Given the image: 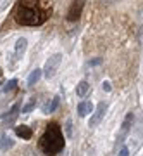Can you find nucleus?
I'll return each instance as SVG.
<instances>
[{
    "label": "nucleus",
    "instance_id": "f257e3e1",
    "mask_svg": "<svg viewBox=\"0 0 143 156\" xmlns=\"http://www.w3.org/2000/svg\"><path fill=\"white\" fill-rule=\"evenodd\" d=\"M50 16V9L40 5V0H19L16 21L22 26H40Z\"/></svg>",
    "mask_w": 143,
    "mask_h": 156
},
{
    "label": "nucleus",
    "instance_id": "f03ea898",
    "mask_svg": "<svg viewBox=\"0 0 143 156\" xmlns=\"http://www.w3.org/2000/svg\"><path fill=\"white\" fill-rule=\"evenodd\" d=\"M40 149L47 156H55L64 149V135H62V128L57 123H50L47 130L43 132L42 139H40Z\"/></svg>",
    "mask_w": 143,
    "mask_h": 156
},
{
    "label": "nucleus",
    "instance_id": "7ed1b4c3",
    "mask_svg": "<svg viewBox=\"0 0 143 156\" xmlns=\"http://www.w3.org/2000/svg\"><path fill=\"white\" fill-rule=\"evenodd\" d=\"M62 62V54H54V56L50 57L48 61L45 62V68H43V75L45 78H54L59 66H61Z\"/></svg>",
    "mask_w": 143,
    "mask_h": 156
},
{
    "label": "nucleus",
    "instance_id": "20e7f679",
    "mask_svg": "<svg viewBox=\"0 0 143 156\" xmlns=\"http://www.w3.org/2000/svg\"><path fill=\"white\" fill-rule=\"evenodd\" d=\"M133 120H135V115H133V113H128V115H126V118H124V122H122V125H121L119 135H117V144H121V142H124V139L128 137V134H129V130H131Z\"/></svg>",
    "mask_w": 143,
    "mask_h": 156
},
{
    "label": "nucleus",
    "instance_id": "39448f33",
    "mask_svg": "<svg viewBox=\"0 0 143 156\" xmlns=\"http://www.w3.org/2000/svg\"><path fill=\"white\" fill-rule=\"evenodd\" d=\"M85 4H86V0H72V5H71V9H69V12H67V19H69V21L79 19L83 9H85Z\"/></svg>",
    "mask_w": 143,
    "mask_h": 156
},
{
    "label": "nucleus",
    "instance_id": "423d86ee",
    "mask_svg": "<svg viewBox=\"0 0 143 156\" xmlns=\"http://www.w3.org/2000/svg\"><path fill=\"white\" fill-rule=\"evenodd\" d=\"M105 111H107V102H100L98 106H97V109H95L93 116L90 118V127H91V128L97 127V125L102 122V118H104Z\"/></svg>",
    "mask_w": 143,
    "mask_h": 156
},
{
    "label": "nucleus",
    "instance_id": "0eeeda50",
    "mask_svg": "<svg viewBox=\"0 0 143 156\" xmlns=\"http://www.w3.org/2000/svg\"><path fill=\"white\" fill-rule=\"evenodd\" d=\"M19 111H21V104L17 102V104H14V106L11 108V111L5 113V116H4V125H12L14 123V120L17 118V115H19Z\"/></svg>",
    "mask_w": 143,
    "mask_h": 156
},
{
    "label": "nucleus",
    "instance_id": "6e6552de",
    "mask_svg": "<svg viewBox=\"0 0 143 156\" xmlns=\"http://www.w3.org/2000/svg\"><path fill=\"white\" fill-rule=\"evenodd\" d=\"M93 111V104L90 102V101H83L78 104V115L79 116H86V115H91Z\"/></svg>",
    "mask_w": 143,
    "mask_h": 156
},
{
    "label": "nucleus",
    "instance_id": "1a4fd4ad",
    "mask_svg": "<svg viewBox=\"0 0 143 156\" xmlns=\"http://www.w3.org/2000/svg\"><path fill=\"white\" fill-rule=\"evenodd\" d=\"M12 146H14V140H12V137H9L5 132H2V134H0V149H2V151H7V149H11Z\"/></svg>",
    "mask_w": 143,
    "mask_h": 156
},
{
    "label": "nucleus",
    "instance_id": "9d476101",
    "mask_svg": "<svg viewBox=\"0 0 143 156\" xmlns=\"http://www.w3.org/2000/svg\"><path fill=\"white\" fill-rule=\"evenodd\" d=\"M16 134H17V137L28 140V139H31L33 132H31V128L26 127V125H19V127H16Z\"/></svg>",
    "mask_w": 143,
    "mask_h": 156
},
{
    "label": "nucleus",
    "instance_id": "9b49d317",
    "mask_svg": "<svg viewBox=\"0 0 143 156\" xmlns=\"http://www.w3.org/2000/svg\"><path fill=\"white\" fill-rule=\"evenodd\" d=\"M59 104H61V97L59 95H55L54 99H52V102H50V106L47 104V106H43V113H54L57 108H59Z\"/></svg>",
    "mask_w": 143,
    "mask_h": 156
},
{
    "label": "nucleus",
    "instance_id": "f8f14e48",
    "mask_svg": "<svg viewBox=\"0 0 143 156\" xmlns=\"http://www.w3.org/2000/svg\"><path fill=\"white\" fill-rule=\"evenodd\" d=\"M42 69H33V71L29 73V78H28V87H33L36 82L40 80V76H42Z\"/></svg>",
    "mask_w": 143,
    "mask_h": 156
},
{
    "label": "nucleus",
    "instance_id": "ddd939ff",
    "mask_svg": "<svg viewBox=\"0 0 143 156\" xmlns=\"http://www.w3.org/2000/svg\"><path fill=\"white\" fill-rule=\"evenodd\" d=\"M88 90H90V85H88V82H79L78 83V87H76V94L79 95V97H85V95L88 94Z\"/></svg>",
    "mask_w": 143,
    "mask_h": 156
},
{
    "label": "nucleus",
    "instance_id": "4468645a",
    "mask_svg": "<svg viewBox=\"0 0 143 156\" xmlns=\"http://www.w3.org/2000/svg\"><path fill=\"white\" fill-rule=\"evenodd\" d=\"M26 38H19L16 42V56L19 57V56H22L24 54V50H26Z\"/></svg>",
    "mask_w": 143,
    "mask_h": 156
},
{
    "label": "nucleus",
    "instance_id": "2eb2a0df",
    "mask_svg": "<svg viewBox=\"0 0 143 156\" xmlns=\"http://www.w3.org/2000/svg\"><path fill=\"white\" fill-rule=\"evenodd\" d=\"M16 85H17V80L16 78H12V80H9V82L2 87V92H11V90L16 89Z\"/></svg>",
    "mask_w": 143,
    "mask_h": 156
},
{
    "label": "nucleus",
    "instance_id": "dca6fc26",
    "mask_svg": "<svg viewBox=\"0 0 143 156\" xmlns=\"http://www.w3.org/2000/svg\"><path fill=\"white\" fill-rule=\"evenodd\" d=\"M35 106H36V101H35V99H29V102H28L26 106L21 108V111H22V113H29V111H33V109H35Z\"/></svg>",
    "mask_w": 143,
    "mask_h": 156
},
{
    "label": "nucleus",
    "instance_id": "f3484780",
    "mask_svg": "<svg viewBox=\"0 0 143 156\" xmlns=\"http://www.w3.org/2000/svg\"><path fill=\"white\" fill-rule=\"evenodd\" d=\"M66 134H67V137H71L72 135V122L71 120H67L66 122Z\"/></svg>",
    "mask_w": 143,
    "mask_h": 156
},
{
    "label": "nucleus",
    "instance_id": "a211bd4d",
    "mask_svg": "<svg viewBox=\"0 0 143 156\" xmlns=\"http://www.w3.org/2000/svg\"><path fill=\"white\" fill-rule=\"evenodd\" d=\"M102 89H104L105 92H110V90H112V87H110L109 82H104V83H102Z\"/></svg>",
    "mask_w": 143,
    "mask_h": 156
},
{
    "label": "nucleus",
    "instance_id": "6ab92c4d",
    "mask_svg": "<svg viewBox=\"0 0 143 156\" xmlns=\"http://www.w3.org/2000/svg\"><path fill=\"white\" fill-rule=\"evenodd\" d=\"M129 154V151H128V147H122L121 153H119V156H128Z\"/></svg>",
    "mask_w": 143,
    "mask_h": 156
},
{
    "label": "nucleus",
    "instance_id": "aec40b11",
    "mask_svg": "<svg viewBox=\"0 0 143 156\" xmlns=\"http://www.w3.org/2000/svg\"><path fill=\"white\" fill-rule=\"evenodd\" d=\"M100 4H116V2H119V0H98Z\"/></svg>",
    "mask_w": 143,
    "mask_h": 156
},
{
    "label": "nucleus",
    "instance_id": "412c9836",
    "mask_svg": "<svg viewBox=\"0 0 143 156\" xmlns=\"http://www.w3.org/2000/svg\"><path fill=\"white\" fill-rule=\"evenodd\" d=\"M100 59H93V61H90V66H97V64H100Z\"/></svg>",
    "mask_w": 143,
    "mask_h": 156
},
{
    "label": "nucleus",
    "instance_id": "4be33fe9",
    "mask_svg": "<svg viewBox=\"0 0 143 156\" xmlns=\"http://www.w3.org/2000/svg\"><path fill=\"white\" fill-rule=\"evenodd\" d=\"M138 38H140V42H141V44H143V28L140 30V37H138Z\"/></svg>",
    "mask_w": 143,
    "mask_h": 156
}]
</instances>
